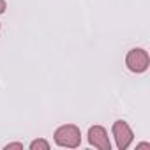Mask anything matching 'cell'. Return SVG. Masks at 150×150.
Returning a JSON list of instances; mask_svg holds the SVG:
<instances>
[{"label":"cell","mask_w":150,"mask_h":150,"mask_svg":"<svg viewBox=\"0 0 150 150\" xmlns=\"http://www.w3.org/2000/svg\"><path fill=\"white\" fill-rule=\"evenodd\" d=\"M6 11V2L4 0H0V13H4Z\"/></svg>","instance_id":"6"},{"label":"cell","mask_w":150,"mask_h":150,"mask_svg":"<svg viewBox=\"0 0 150 150\" xmlns=\"http://www.w3.org/2000/svg\"><path fill=\"white\" fill-rule=\"evenodd\" d=\"M88 136H90V143L101 150H110V141H108V136H106V131L99 125L92 127L88 131Z\"/></svg>","instance_id":"4"},{"label":"cell","mask_w":150,"mask_h":150,"mask_svg":"<svg viewBox=\"0 0 150 150\" xmlns=\"http://www.w3.org/2000/svg\"><path fill=\"white\" fill-rule=\"evenodd\" d=\"M113 134H115V138H117V145H118V148H127L129 146V143L132 141V131L129 129V125L125 124V122H122V120H117L115 124H113Z\"/></svg>","instance_id":"3"},{"label":"cell","mask_w":150,"mask_h":150,"mask_svg":"<svg viewBox=\"0 0 150 150\" xmlns=\"http://www.w3.org/2000/svg\"><path fill=\"white\" fill-rule=\"evenodd\" d=\"M30 148H32V150H35V148H44V150H46V148H48V143L42 141V139H39V141H34V143L30 145Z\"/></svg>","instance_id":"5"},{"label":"cell","mask_w":150,"mask_h":150,"mask_svg":"<svg viewBox=\"0 0 150 150\" xmlns=\"http://www.w3.org/2000/svg\"><path fill=\"white\" fill-rule=\"evenodd\" d=\"M55 141L60 146H78L80 145V129L76 125H64L57 129Z\"/></svg>","instance_id":"1"},{"label":"cell","mask_w":150,"mask_h":150,"mask_svg":"<svg viewBox=\"0 0 150 150\" xmlns=\"http://www.w3.org/2000/svg\"><path fill=\"white\" fill-rule=\"evenodd\" d=\"M125 62H127V67H129L132 72H143V71L148 67V53H146L145 50H139V48L131 50V51L127 53Z\"/></svg>","instance_id":"2"}]
</instances>
